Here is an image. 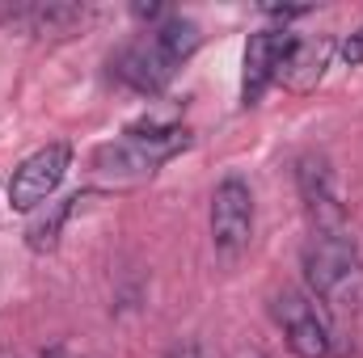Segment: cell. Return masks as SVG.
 I'll return each mask as SVG.
<instances>
[{"label": "cell", "mask_w": 363, "mask_h": 358, "mask_svg": "<svg viewBox=\"0 0 363 358\" xmlns=\"http://www.w3.org/2000/svg\"><path fill=\"white\" fill-rule=\"evenodd\" d=\"M199 42H203L199 25L190 17H174L169 13L161 25H152L144 38H135L131 47H123L114 55V76L127 89L144 93V97H157L178 76L182 64L199 51Z\"/></svg>", "instance_id": "obj_1"}, {"label": "cell", "mask_w": 363, "mask_h": 358, "mask_svg": "<svg viewBox=\"0 0 363 358\" xmlns=\"http://www.w3.org/2000/svg\"><path fill=\"white\" fill-rule=\"evenodd\" d=\"M304 282L308 295L330 316H347L363 308V258L347 228L313 232L304 245Z\"/></svg>", "instance_id": "obj_2"}, {"label": "cell", "mask_w": 363, "mask_h": 358, "mask_svg": "<svg viewBox=\"0 0 363 358\" xmlns=\"http://www.w3.org/2000/svg\"><path fill=\"white\" fill-rule=\"evenodd\" d=\"M190 148V131L178 122H131L118 144L97 152V169L114 178H152L165 161Z\"/></svg>", "instance_id": "obj_3"}, {"label": "cell", "mask_w": 363, "mask_h": 358, "mask_svg": "<svg viewBox=\"0 0 363 358\" xmlns=\"http://www.w3.org/2000/svg\"><path fill=\"white\" fill-rule=\"evenodd\" d=\"M271 312L291 346L296 358H330L334 350V333H330V316L321 312V304L304 291H279L271 299Z\"/></svg>", "instance_id": "obj_4"}, {"label": "cell", "mask_w": 363, "mask_h": 358, "mask_svg": "<svg viewBox=\"0 0 363 358\" xmlns=\"http://www.w3.org/2000/svg\"><path fill=\"white\" fill-rule=\"evenodd\" d=\"M68 169H72V148H68V144H47V148H38L34 156H26V161L13 169V178H9V207H17V211L43 207V202L60 190V181L68 178Z\"/></svg>", "instance_id": "obj_5"}, {"label": "cell", "mask_w": 363, "mask_h": 358, "mask_svg": "<svg viewBox=\"0 0 363 358\" xmlns=\"http://www.w3.org/2000/svg\"><path fill=\"white\" fill-rule=\"evenodd\" d=\"M254 236V194L241 178H224L211 194V241L224 258L241 253Z\"/></svg>", "instance_id": "obj_6"}, {"label": "cell", "mask_w": 363, "mask_h": 358, "mask_svg": "<svg viewBox=\"0 0 363 358\" xmlns=\"http://www.w3.org/2000/svg\"><path fill=\"white\" fill-rule=\"evenodd\" d=\"M296 34L287 30H258L245 42V72H241V105H258L267 89L283 76V64L291 55Z\"/></svg>", "instance_id": "obj_7"}, {"label": "cell", "mask_w": 363, "mask_h": 358, "mask_svg": "<svg viewBox=\"0 0 363 358\" xmlns=\"http://www.w3.org/2000/svg\"><path fill=\"white\" fill-rule=\"evenodd\" d=\"M89 8L85 4H64V0H17V4H0V21L38 38H68L77 25H85Z\"/></svg>", "instance_id": "obj_8"}, {"label": "cell", "mask_w": 363, "mask_h": 358, "mask_svg": "<svg viewBox=\"0 0 363 358\" xmlns=\"http://www.w3.org/2000/svg\"><path fill=\"white\" fill-rule=\"evenodd\" d=\"M300 194H304V207H308L313 232L347 228V215H342V207H338V194H334V181H330L325 161H313V156L300 161Z\"/></svg>", "instance_id": "obj_9"}, {"label": "cell", "mask_w": 363, "mask_h": 358, "mask_svg": "<svg viewBox=\"0 0 363 358\" xmlns=\"http://www.w3.org/2000/svg\"><path fill=\"white\" fill-rule=\"evenodd\" d=\"M330 38H296L291 42V55H287V64H283V85L287 89H296V93H304V89H313L317 81H321V72H325V64H330Z\"/></svg>", "instance_id": "obj_10"}, {"label": "cell", "mask_w": 363, "mask_h": 358, "mask_svg": "<svg viewBox=\"0 0 363 358\" xmlns=\"http://www.w3.org/2000/svg\"><path fill=\"white\" fill-rule=\"evenodd\" d=\"M77 202H85V198L77 194V198L60 202V207H55V211H51L47 219H38V224L30 228V249H34V253H51V249L60 245V228H64V219H68V215L77 211Z\"/></svg>", "instance_id": "obj_11"}, {"label": "cell", "mask_w": 363, "mask_h": 358, "mask_svg": "<svg viewBox=\"0 0 363 358\" xmlns=\"http://www.w3.org/2000/svg\"><path fill=\"white\" fill-rule=\"evenodd\" d=\"M342 59H347L351 68H359V64H363V25H359V30H351V34L342 38Z\"/></svg>", "instance_id": "obj_12"}, {"label": "cell", "mask_w": 363, "mask_h": 358, "mask_svg": "<svg viewBox=\"0 0 363 358\" xmlns=\"http://www.w3.org/2000/svg\"><path fill=\"white\" fill-rule=\"evenodd\" d=\"M308 8H279V4H271L267 8V17H274V21H296V17H304Z\"/></svg>", "instance_id": "obj_13"}, {"label": "cell", "mask_w": 363, "mask_h": 358, "mask_svg": "<svg viewBox=\"0 0 363 358\" xmlns=\"http://www.w3.org/2000/svg\"><path fill=\"white\" fill-rule=\"evenodd\" d=\"M165 358H203V350H199L194 342H178V346H174Z\"/></svg>", "instance_id": "obj_14"}, {"label": "cell", "mask_w": 363, "mask_h": 358, "mask_svg": "<svg viewBox=\"0 0 363 358\" xmlns=\"http://www.w3.org/2000/svg\"><path fill=\"white\" fill-rule=\"evenodd\" d=\"M43 358H77L72 350H64V346H51V350H43Z\"/></svg>", "instance_id": "obj_15"}]
</instances>
